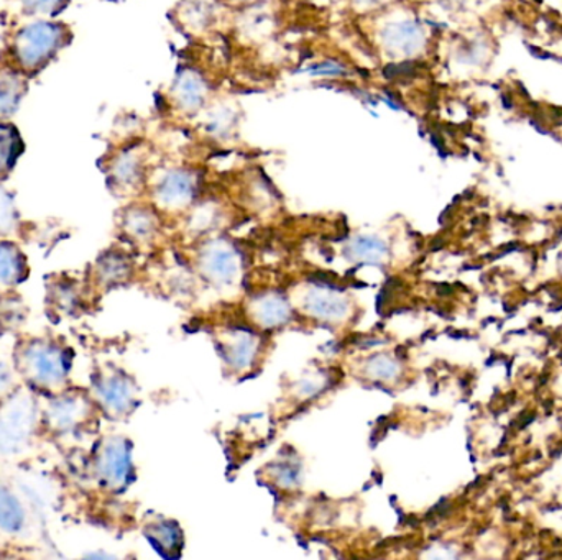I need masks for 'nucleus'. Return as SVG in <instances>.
Masks as SVG:
<instances>
[{
	"mask_svg": "<svg viewBox=\"0 0 562 560\" xmlns=\"http://www.w3.org/2000/svg\"><path fill=\"white\" fill-rule=\"evenodd\" d=\"M125 456L117 447H109L102 456L101 470L109 482H117L125 473Z\"/></svg>",
	"mask_w": 562,
	"mask_h": 560,
	"instance_id": "obj_7",
	"label": "nucleus"
},
{
	"mask_svg": "<svg viewBox=\"0 0 562 560\" xmlns=\"http://www.w3.org/2000/svg\"><path fill=\"white\" fill-rule=\"evenodd\" d=\"M22 273V260L19 252L9 243H0V286L16 282Z\"/></svg>",
	"mask_w": 562,
	"mask_h": 560,
	"instance_id": "obj_6",
	"label": "nucleus"
},
{
	"mask_svg": "<svg viewBox=\"0 0 562 560\" xmlns=\"http://www.w3.org/2000/svg\"><path fill=\"white\" fill-rule=\"evenodd\" d=\"M23 151L19 132L5 122H0V173H5L15 164Z\"/></svg>",
	"mask_w": 562,
	"mask_h": 560,
	"instance_id": "obj_4",
	"label": "nucleus"
},
{
	"mask_svg": "<svg viewBox=\"0 0 562 560\" xmlns=\"http://www.w3.org/2000/svg\"><path fill=\"white\" fill-rule=\"evenodd\" d=\"M23 525V510L9 490L0 487V528L5 532H19Z\"/></svg>",
	"mask_w": 562,
	"mask_h": 560,
	"instance_id": "obj_5",
	"label": "nucleus"
},
{
	"mask_svg": "<svg viewBox=\"0 0 562 560\" xmlns=\"http://www.w3.org/2000/svg\"><path fill=\"white\" fill-rule=\"evenodd\" d=\"M26 370L38 384L55 385L66 374L65 355L49 345H38L26 352Z\"/></svg>",
	"mask_w": 562,
	"mask_h": 560,
	"instance_id": "obj_2",
	"label": "nucleus"
},
{
	"mask_svg": "<svg viewBox=\"0 0 562 560\" xmlns=\"http://www.w3.org/2000/svg\"><path fill=\"white\" fill-rule=\"evenodd\" d=\"M66 30L52 20H36L15 33L10 46L13 65L20 71H36L43 68L66 43Z\"/></svg>",
	"mask_w": 562,
	"mask_h": 560,
	"instance_id": "obj_1",
	"label": "nucleus"
},
{
	"mask_svg": "<svg viewBox=\"0 0 562 560\" xmlns=\"http://www.w3.org/2000/svg\"><path fill=\"white\" fill-rule=\"evenodd\" d=\"M26 12L35 13V15H53V13L61 10L68 0H19Z\"/></svg>",
	"mask_w": 562,
	"mask_h": 560,
	"instance_id": "obj_8",
	"label": "nucleus"
},
{
	"mask_svg": "<svg viewBox=\"0 0 562 560\" xmlns=\"http://www.w3.org/2000/svg\"><path fill=\"white\" fill-rule=\"evenodd\" d=\"M26 82L15 69H0V121L15 114L25 98Z\"/></svg>",
	"mask_w": 562,
	"mask_h": 560,
	"instance_id": "obj_3",
	"label": "nucleus"
},
{
	"mask_svg": "<svg viewBox=\"0 0 562 560\" xmlns=\"http://www.w3.org/2000/svg\"><path fill=\"white\" fill-rule=\"evenodd\" d=\"M7 384H9V374H7L5 368L0 365V391L7 387Z\"/></svg>",
	"mask_w": 562,
	"mask_h": 560,
	"instance_id": "obj_10",
	"label": "nucleus"
},
{
	"mask_svg": "<svg viewBox=\"0 0 562 560\" xmlns=\"http://www.w3.org/2000/svg\"><path fill=\"white\" fill-rule=\"evenodd\" d=\"M13 207L9 197L0 193V230L7 229L12 224Z\"/></svg>",
	"mask_w": 562,
	"mask_h": 560,
	"instance_id": "obj_9",
	"label": "nucleus"
}]
</instances>
